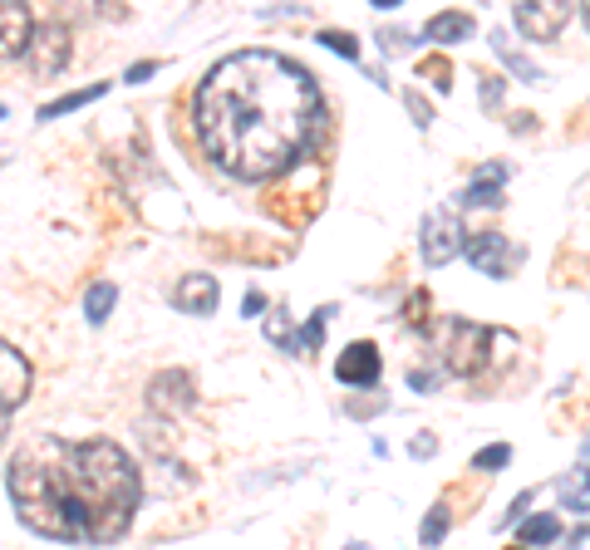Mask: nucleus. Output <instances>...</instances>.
<instances>
[{
  "instance_id": "33",
  "label": "nucleus",
  "mask_w": 590,
  "mask_h": 550,
  "mask_svg": "<svg viewBox=\"0 0 590 550\" xmlns=\"http://www.w3.org/2000/svg\"><path fill=\"white\" fill-rule=\"evenodd\" d=\"M580 20H586V25H590V5H586V10H580Z\"/></svg>"
},
{
  "instance_id": "17",
  "label": "nucleus",
  "mask_w": 590,
  "mask_h": 550,
  "mask_svg": "<svg viewBox=\"0 0 590 550\" xmlns=\"http://www.w3.org/2000/svg\"><path fill=\"white\" fill-rule=\"evenodd\" d=\"M556 536H560V521H556V516H531V521H521V550H527V546H551Z\"/></svg>"
},
{
  "instance_id": "28",
  "label": "nucleus",
  "mask_w": 590,
  "mask_h": 550,
  "mask_svg": "<svg viewBox=\"0 0 590 550\" xmlns=\"http://www.w3.org/2000/svg\"><path fill=\"white\" fill-rule=\"evenodd\" d=\"M527 506H531V491H521V497L511 501V511H507V516H502V526H511V521H521V511H527Z\"/></svg>"
},
{
  "instance_id": "6",
  "label": "nucleus",
  "mask_w": 590,
  "mask_h": 550,
  "mask_svg": "<svg viewBox=\"0 0 590 550\" xmlns=\"http://www.w3.org/2000/svg\"><path fill=\"white\" fill-rule=\"evenodd\" d=\"M468 261L477 265L482 275H492V280H502V275H511L517 271V261H521V251L507 241L502 231H477V236H468Z\"/></svg>"
},
{
  "instance_id": "9",
  "label": "nucleus",
  "mask_w": 590,
  "mask_h": 550,
  "mask_svg": "<svg viewBox=\"0 0 590 550\" xmlns=\"http://www.w3.org/2000/svg\"><path fill=\"white\" fill-rule=\"evenodd\" d=\"M192 398H197V388L182 369H163L153 383H148V408L153 412H187Z\"/></svg>"
},
{
  "instance_id": "15",
  "label": "nucleus",
  "mask_w": 590,
  "mask_h": 550,
  "mask_svg": "<svg viewBox=\"0 0 590 550\" xmlns=\"http://www.w3.org/2000/svg\"><path fill=\"white\" fill-rule=\"evenodd\" d=\"M108 94V84H88V88H74V94H64V98H49L45 108H39V118H59V113H74V108H84V104H94V98H104Z\"/></svg>"
},
{
  "instance_id": "23",
  "label": "nucleus",
  "mask_w": 590,
  "mask_h": 550,
  "mask_svg": "<svg viewBox=\"0 0 590 550\" xmlns=\"http://www.w3.org/2000/svg\"><path fill=\"white\" fill-rule=\"evenodd\" d=\"M507 462H511V447H507V442H497V447H482L477 457H472V467H477V471H497V467H507Z\"/></svg>"
},
{
  "instance_id": "20",
  "label": "nucleus",
  "mask_w": 590,
  "mask_h": 550,
  "mask_svg": "<svg viewBox=\"0 0 590 550\" xmlns=\"http://www.w3.org/2000/svg\"><path fill=\"white\" fill-rule=\"evenodd\" d=\"M492 49H497V55H502V59H507V64H511V69H517V74H521V79H527V84H531V79H541V69H536V64H531V59H521V55H517V49H511V45H507V39H502V35H492Z\"/></svg>"
},
{
  "instance_id": "19",
  "label": "nucleus",
  "mask_w": 590,
  "mask_h": 550,
  "mask_svg": "<svg viewBox=\"0 0 590 550\" xmlns=\"http://www.w3.org/2000/svg\"><path fill=\"white\" fill-rule=\"evenodd\" d=\"M418 79H433V88H442V94H448V88H452V64L442 55L418 59Z\"/></svg>"
},
{
  "instance_id": "10",
  "label": "nucleus",
  "mask_w": 590,
  "mask_h": 550,
  "mask_svg": "<svg viewBox=\"0 0 590 550\" xmlns=\"http://www.w3.org/2000/svg\"><path fill=\"white\" fill-rule=\"evenodd\" d=\"M511 20H517V29L521 35H531V39H556L560 29L570 25V5H517L511 10Z\"/></svg>"
},
{
  "instance_id": "5",
  "label": "nucleus",
  "mask_w": 590,
  "mask_h": 550,
  "mask_svg": "<svg viewBox=\"0 0 590 550\" xmlns=\"http://www.w3.org/2000/svg\"><path fill=\"white\" fill-rule=\"evenodd\" d=\"M418 236H423L418 251H423V261H428V265H448L452 255L468 246V236H462V222H458L452 212H428V216H423V231H418Z\"/></svg>"
},
{
  "instance_id": "31",
  "label": "nucleus",
  "mask_w": 590,
  "mask_h": 550,
  "mask_svg": "<svg viewBox=\"0 0 590 550\" xmlns=\"http://www.w3.org/2000/svg\"><path fill=\"white\" fill-rule=\"evenodd\" d=\"M409 108H413V118H418V123H428V118H433L428 104H423V98H413V94H409Z\"/></svg>"
},
{
  "instance_id": "26",
  "label": "nucleus",
  "mask_w": 590,
  "mask_h": 550,
  "mask_svg": "<svg viewBox=\"0 0 590 550\" xmlns=\"http://www.w3.org/2000/svg\"><path fill=\"white\" fill-rule=\"evenodd\" d=\"M502 104V79H482V108H497Z\"/></svg>"
},
{
  "instance_id": "22",
  "label": "nucleus",
  "mask_w": 590,
  "mask_h": 550,
  "mask_svg": "<svg viewBox=\"0 0 590 550\" xmlns=\"http://www.w3.org/2000/svg\"><path fill=\"white\" fill-rule=\"evenodd\" d=\"M320 45H330L334 55H344V59H359V39H354L350 29H324Z\"/></svg>"
},
{
  "instance_id": "34",
  "label": "nucleus",
  "mask_w": 590,
  "mask_h": 550,
  "mask_svg": "<svg viewBox=\"0 0 590 550\" xmlns=\"http://www.w3.org/2000/svg\"><path fill=\"white\" fill-rule=\"evenodd\" d=\"M350 550H364V546H350Z\"/></svg>"
},
{
  "instance_id": "30",
  "label": "nucleus",
  "mask_w": 590,
  "mask_h": 550,
  "mask_svg": "<svg viewBox=\"0 0 590 550\" xmlns=\"http://www.w3.org/2000/svg\"><path fill=\"white\" fill-rule=\"evenodd\" d=\"M241 310H246V314H251V320H256V314L266 310V295H261V290H251V295H246V300H241Z\"/></svg>"
},
{
  "instance_id": "21",
  "label": "nucleus",
  "mask_w": 590,
  "mask_h": 550,
  "mask_svg": "<svg viewBox=\"0 0 590 550\" xmlns=\"http://www.w3.org/2000/svg\"><path fill=\"white\" fill-rule=\"evenodd\" d=\"M448 506H433L428 511V521H423V530H418V536H423V546H438V540L442 536H448Z\"/></svg>"
},
{
  "instance_id": "3",
  "label": "nucleus",
  "mask_w": 590,
  "mask_h": 550,
  "mask_svg": "<svg viewBox=\"0 0 590 550\" xmlns=\"http://www.w3.org/2000/svg\"><path fill=\"white\" fill-rule=\"evenodd\" d=\"M487 359H492V330L487 324L448 320V330H442V373L472 379V373L487 369Z\"/></svg>"
},
{
  "instance_id": "32",
  "label": "nucleus",
  "mask_w": 590,
  "mask_h": 550,
  "mask_svg": "<svg viewBox=\"0 0 590 550\" xmlns=\"http://www.w3.org/2000/svg\"><path fill=\"white\" fill-rule=\"evenodd\" d=\"M409 383H413V388H433L438 379H433V373H409Z\"/></svg>"
},
{
  "instance_id": "18",
  "label": "nucleus",
  "mask_w": 590,
  "mask_h": 550,
  "mask_svg": "<svg viewBox=\"0 0 590 550\" xmlns=\"http://www.w3.org/2000/svg\"><path fill=\"white\" fill-rule=\"evenodd\" d=\"M560 497H566L570 511H580V516H586V511H590V471H570V477L560 481Z\"/></svg>"
},
{
  "instance_id": "12",
  "label": "nucleus",
  "mask_w": 590,
  "mask_h": 550,
  "mask_svg": "<svg viewBox=\"0 0 590 550\" xmlns=\"http://www.w3.org/2000/svg\"><path fill=\"white\" fill-rule=\"evenodd\" d=\"M216 300H222V285H216L212 275H187V280H177V290H173V304L187 314H212Z\"/></svg>"
},
{
  "instance_id": "13",
  "label": "nucleus",
  "mask_w": 590,
  "mask_h": 550,
  "mask_svg": "<svg viewBox=\"0 0 590 550\" xmlns=\"http://www.w3.org/2000/svg\"><path fill=\"white\" fill-rule=\"evenodd\" d=\"M502 182H507V167L487 163L477 177H472L468 192H462V206H497L502 202Z\"/></svg>"
},
{
  "instance_id": "35",
  "label": "nucleus",
  "mask_w": 590,
  "mask_h": 550,
  "mask_svg": "<svg viewBox=\"0 0 590 550\" xmlns=\"http://www.w3.org/2000/svg\"><path fill=\"white\" fill-rule=\"evenodd\" d=\"M517 550H521V546H517Z\"/></svg>"
},
{
  "instance_id": "24",
  "label": "nucleus",
  "mask_w": 590,
  "mask_h": 550,
  "mask_svg": "<svg viewBox=\"0 0 590 550\" xmlns=\"http://www.w3.org/2000/svg\"><path fill=\"white\" fill-rule=\"evenodd\" d=\"M324 320H330V310H315V320L305 324V339L300 349H320V334H324Z\"/></svg>"
},
{
  "instance_id": "2",
  "label": "nucleus",
  "mask_w": 590,
  "mask_h": 550,
  "mask_svg": "<svg viewBox=\"0 0 590 550\" xmlns=\"http://www.w3.org/2000/svg\"><path fill=\"white\" fill-rule=\"evenodd\" d=\"M10 501H15L20 521L49 540H69V546H108L128 530L143 497L138 467L118 442L108 438H30L25 447L10 457L5 471Z\"/></svg>"
},
{
  "instance_id": "11",
  "label": "nucleus",
  "mask_w": 590,
  "mask_h": 550,
  "mask_svg": "<svg viewBox=\"0 0 590 550\" xmlns=\"http://www.w3.org/2000/svg\"><path fill=\"white\" fill-rule=\"evenodd\" d=\"M35 39V15L30 5H0V59H20Z\"/></svg>"
},
{
  "instance_id": "16",
  "label": "nucleus",
  "mask_w": 590,
  "mask_h": 550,
  "mask_svg": "<svg viewBox=\"0 0 590 550\" xmlns=\"http://www.w3.org/2000/svg\"><path fill=\"white\" fill-rule=\"evenodd\" d=\"M114 300H118V285H114V280H94V285H88V295H84V314H88L94 324L108 320Z\"/></svg>"
},
{
  "instance_id": "8",
  "label": "nucleus",
  "mask_w": 590,
  "mask_h": 550,
  "mask_svg": "<svg viewBox=\"0 0 590 550\" xmlns=\"http://www.w3.org/2000/svg\"><path fill=\"white\" fill-rule=\"evenodd\" d=\"M379 349H374L369 339H354L340 349V359H334V379L350 383V388H364V383H379Z\"/></svg>"
},
{
  "instance_id": "27",
  "label": "nucleus",
  "mask_w": 590,
  "mask_h": 550,
  "mask_svg": "<svg viewBox=\"0 0 590 550\" xmlns=\"http://www.w3.org/2000/svg\"><path fill=\"white\" fill-rule=\"evenodd\" d=\"M413 457H433V452H438V438H433V432H418V442H413Z\"/></svg>"
},
{
  "instance_id": "25",
  "label": "nucleus",
  "mask_w": 590,
  "mask_h": 550,
  "mask_svg": "<svg viewBox=\"0 0 590 550\" xmlns=\"http://www.w3.org/2000/svg\"><path fill=\"white\" fill-rule=\"evenodd\" d=\"M384 49H389V55H403V49H409L413 45V35H403V29H384Z\"/></svg>"
},
{
  "instance_id": "14",
  "label": "nucleus",
  "mask_w": 590,
  "mask_h": 550,
  "mask_svg": "<svg viewBox=\"0 0 590 550\" xmlns=\"http://www.w3.org/2000/svg\"><path fill=\"white\" fill-rule=\"evenodd\" d=\"M472 15L468 10H442V15H433L428 25H423V35L433 39V45H458V39H468L472 35Z\"/></svg>"
},
{
  "instance_id": "29",
  "label": "nucleus",
  "mask_w": 590,
  "mask_h": 550,
  "mask_svg": "<svg viewBox=\"0 0 590 550\" xmlns=\"http://www.w3.org/2000/svg\"><path fill=\"white\" fill-rule=\"evenodd\" d=\"M153 74H157V64H148V59H143V64L128 69V84H143V79H153Z\"/></svg>"
},
{
  "instance_id": "7",
  "label": "nucleus",
  "mask_w": 590,
  "mask_h": 550,
  "mask_svg": "<svg viewBox=\"0 0 590 550\" xmlns=\"http://www.w3.org/2000/svg\"><path fill=\"white\" fill-rule=\"evenodd\" d=\"M25 59H30V69H35L39 79L59 74V69L69 64V25H59V20H45V25H35V39H30Z\"/></svg>"
},
{
  "instance_id": "1",
  "label": "nucleus",
  "mask_w": 590,
  "mask_h": 550,
  "mask_svg": "<svg viewBox=\"0 0 590 550\" xmlns=\"http://www.w3.org/2000/svg\"><path fill=\"white\" fill-rule=\"evenodd\" d=\"M320 88L295 59L271 49L226 55L197 84L192 123L202 153L241 182H266L285 172L310 147L320 128Z\"/></svg>"
},
{
  "instance_id": "4",
  "label": "nucleus",
  "mask_w": 590,
  "mask_h": 550,
  "mask_svg": "<svg viewBox=\"0 0 590 550\" xmlns=\"http://www.w3.org/2000/svg\"><path fill=\"white\" fill-rule=\"evenodd\" d=\"M30 393V359L10 339H0V438L10 432V418Z\"/></svg>"
}]
</instances>
